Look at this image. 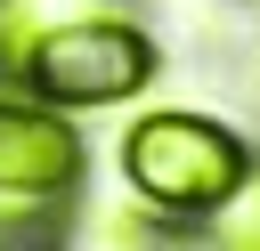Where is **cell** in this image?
I'll use <instances>...</instances> for the list:
<instances>
[{
  "mask_svg": "<svg viewBox=\"0 0 260 251\" xmlns=\"http://www.w3.org/2000/svg\"><path fill=\"white\" fill-rule=\"evenodd\" d=\"M32 211L41 202H16V211L0 202V251H41L49 243V219H32Z\"/></svg>",
  "mask_w": 260,
  "mask_h": 251,
  "instance_id": "cell-6",
  "label": "cell"
},
{
  "mask_svg": "<svg viewBox=\"0 0 260 251\" xmlns=\"http://www.w3.org/2000/svg\"><path fill=\"white\" fill-rule=\"evenodd\" d=\"M203 243H211V251H260V154H252V162H244V178L211 202Z\"/></svg>",
  "mask_w": 260,
  "mask_h": 251,
  "instance_id": "cell-5",
  "label": "cell"
},
{
  "mask_svg": "<svg viewBox=\"0 0 260 251\" xmlns=\"http://www.w3.org/2000/svg\"><path fill=\"white\" fill-rule=\"evenodd\" d=\"M146 81H154V32L130 24V16H106V8H89V16H49V24L32 32V49H24V73H16V89L49 97V105H65V113L122 105V97H138Z\"/></svg>",
  "mask_w": 260,
  "mask_h": 251,
  "instance_id": "cell-2",
  "label": "cell"
},
{
  "mask_svg": "<svg viewBox=\"0 0 260 251\" xmlns=\"http://www.w3.org/2000/svg\"><path fill=\"white\" fill-rule=\"evenodd\" d=\"M244 162H252V138L211 121V113L162 105V113H138L122 130V186L162 227H203L211 202L244 178Z\"/></svg>",
  "mask_w": 260,
  "mask_h": 251,
  "instance_id": "cell-1",
  "label": "cell"
},
{
  "mask_svg": "<svg viewBox=\"0 0 260 251\" xmlns=\"http://www.w3.org/2000/svg\"><path fill=\"white\" fill-rule=\"evenodd\" d=\"M89 170V146L65 105L0 81V202H65Z\"/></svg>",
  "mask_w": 260,
  "mask_h": 251,
  "instance_id": "cell-3",
  "label": "cell"
},
{
  "mask_svg": "<svg viewBox=\"0 0 260 251\" xmlns=\"http://www.w3.org/2000/svg\"><path fill=\"white\" fill-rule=\"evenodd\" d=\"M41 251H162V227L154 211H89L73 227H49Z\"/></svg>",
  "mask_w": 260,
  "mask_h": 251,
  "instance_id": "cell-4",
  "label": "cell"
}]
</instances>
